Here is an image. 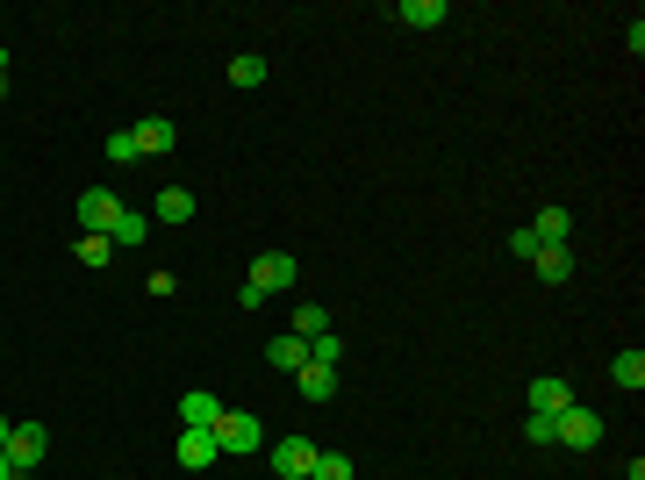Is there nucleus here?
<instances>
[{
  "label": "nucleus",
  "instance_id": "aec40b11",
  "mask_svg": "<svg viewBox=\"0 0 645 480\" xmlns=\"http://www.w3.org/2000/svg\"><path fill=\"white\" fill-rule=\"evenodd\" d=\"M230 86H266V58H258V51L230 58Z\"/></svg>",
  "mask_w": 645,
  "mask_h": 480
},
{
  "label": "nucleus",
  "instance_id": "5701e85b",
  "mask_svg": "<svg viewBox=\"0 0 645 480\" xmlns=\"http://www.w3.org/2000/svg\"><path fill=\"white\" fill-rule=\"evenodd\" d=\"M308 480H352V459L344 452H316V473Z\"/></svg>",
  "mask_w": 645,
  "mask_h": 480
},
{
  "label": "nucleus",
  "instance_id": "9b49d317",
  "mask_svg": "<svg viewBox=\"0 0 645 480\" xmlns=\"http://www.w3.org/2000/svg\"><path fill=\"white\" fill-rule=\"evenodd\" d=\"M531 266H538L545 287H567V280H574V244H545V251L531 258Z\"/></svg>",
  "mask_w": 645,
  "mask_h": 480
},
{
  "label": "nucleus",
  "instance_id": "0eeeda50",
  "mask_svg": "<svg viewBox=\"0 0 645 480\" xmlns=\"http://www.w3.org/2000/svg\"><path fill=\"white\" fill-rule=\"evenodd\" d=\"M44 445H51V438H44V423H15L0 452H8V459H15L22 473H36V459H44Z\"/></svg>",
  "mask_w": 645,
  "mask_h": 480
},
{
  "label": "nucleus",
  "instance_id": "bb28decb",
  "mask_svg": "<svg viewBox=\"0 0 645 480\" xmlns=\"http://www.w3.org/2000/svg\"><path fill=\"white\" fill-rule=\"evenodd\" d=\"M0 79H8V51H0Z\"/></svg>",
  "mask_w": 645,
  "mask_h": 480
},
{
  "label": "nucleus",
  "instance_id": "6e6552de",
  "mask_svg": "<svg viewBox=\"0 0 645 480\" xmlns=\"http://www.w3.org/2000/svg\"><path fill=\"white\" fill-rule=\"evenodd\" d=\"M560 409H574V387L560 373H538L531 380V416H560Z\"/></svg>",
  "mask_w": 645,
  "mask_h": 480
},
{
  "label": "nucleus",
  "instance_id": "20e7f679",
  "mask_svg": "<svg viewBox=\"0 0 645 480\" xmlns=\"http://www.w3.org/2000/svg\"><path fill=\"white\" fill-rule=\"evenodd\" d=\"M294 273H302V266H294V251H258V258H252V287H258V294H288Z\"/></svg>",
  "mask_w": 645,
  "mask_h": 480
},
{
  "label": "nucleus",
  "instance_id": "a878e982",
  "mask_svg": "<svg viewBox=\"0 0 645 480\" xmlns=\"http://www.w3.org/2000/svg\"><path fill=\"white\" fill-rule=\"evenodd\" d=\"M8 430H15V423H8V416H0V445H8Z\"/></svg>",
  "mask_w": 645,
  "mask_h": 480
},
{
  "label": "nucleus",
  "instance_id": "4be33fe9",
  "mask_svg": "<svg viewBox=\"0 0 645 480\" xmlns=\"http://www.w3.org/2000/svg\"><path fill=\"white\" fill-rule=\"evenodd\" d=\"M72 251H80V266H108V258H115V237H86V230H80Z\"/></svg>",
  "mask_w": 645,
  "mask_h": 480
},
{
  "label": "nucleus",
  "instance_id": "39448f33",
  "mask_svg": "<svg viewBox=\"0 0 645 480\" xmlns=\"http://www.w3.org/2000/svg\"><path fill=\"white\" fill-rule=\"evenodd\" d=\"M172 452H180L187 473H202V466L222 459V445H216V430H208V423H180V445H172Z\"/></svg>",
  "mask_w": 645,
  "mask_h": 480
},
{
  "label": "nucleus",
  "instance_id": "412c9836",
  "mask_svg": "<svg viewBox=\"0 0 645 480\" xmlns=\"http://www.w3.org/2000/svg\"><path fill=\"white\" fill-rule=\"evenodd\" d=\"M338 359H344V337H338V330L308 337V366H338Z\"/></svg>",
  "mask_w": 645,
  "mask_h": 480
},
{
  "label": "nucleus",
  "instance_id": "1a4fd4ad",
  "mask_svg": "<svg viewBox=\"0 0 645 480\" xmlns=\"http://www.w3.org/2000/svg\"><path fill=\"white\" fill-rule=\"evenodd\" d=\"M151 223H166V230L194 223V194H187V187H158V194H151Z\"/></svg>",
  "mask_w": 645,
  "mask_h": 480
},
{
  "label": "nucleus",
  "instance_id": "423d86ee",
  "mask_svg": "<svg viewBox=\"0 0 645 480\" xmlns=\"http://www.w3.org/2000/svg\"><path fill=\"white\" fill-rule=\"evenodd\" d=\"M272 473L280 480H308L316 473V445H308V438H280V445H272Z\"/></svg>",
  "mask_w": 645,
  "mask_h": 480
},
{
  "label": "nucleus",
  "instance_id": "9d476101",
  "mask_svg": "<svg viewBox=\"0 0 645 480\" xmlns=\"http://www.w3.org/2000/svg\"><path fill=\"white\" fill-rule=\"evenodd\" d=\"M130 137H136V151H144V158H166L172 144H180V130H172L166 115H144V122L130 130Z\"/></svg>",
  "mask_w": 645,
  "mask_h": 480
},
{
  "label": "nucleus",
  "instance_id": "b1692460",
  "mask_svg": "<svg viewBox=\"0 0 645 480\" xmlns=\"http://www.w3.org/2000/svg\"><path fill=\"white\" fill-rule=\"evenodd\" d=\"M108 158H115V165H136L144 151H136V137H130V130H115V137H108Z\"/></svg>",
  "mask_w": 645,
  "mask_h": 480
},
{
  "label": "nucleus",
  "instance_id": "f8f14e48",
  "mask_svg": "<svg viewBox=\"0 0 645 480\" xmlns=\"http://www.w3.org/2000/svg\"><path fill=\"white\" fill-rule=\"evenodd\" d=\"M266 366H280V373H302V366H308V337H294V330H280V337L266 344Z\"/></svg>",
  "mask_w": 645,
  "mask_h": 480
},
{
  "label": "nucleus",
  "instance_id": "2eb2a0df",
  "mask_svg": "<svg viewBox=\"0 0 645 480\" xmlns=\"http://www.w3.org/2000/svg\"><path fill=\"white\" fill-rule=\"evenodd\" d=\"M294 387H302V402H330V395H338V366H302Z\"/></svg>",
  "mask_w": 645,
  "mask_h": 480
},
{
  "label": "nucleus",
  "instance_id": "a211bd4d",
  "mask_svg": "<svg viewBox=\"0 0 645 480\" xmlns=\"http://www.w3.org/2000/svg\"><path fill=\"white\" fill-rule=\"evenodd\" d=\"M144 237H151V216H136V208H122V216H115V244H122V251H136Z\"/></svg>",
  "mask_w": 645,
  "mask_h": 480
},
{
  "label": "nucleus",
  "instance_id": "f257e3e1",
  "mask_svg": "<svg viewBox=\"0 0 645 480\" xmlns=\"http://www.w3.org/2000/svg\"><path fill=\"white\" fill-rule=\"evenodd\" d=\"M208 430H216V445L230 452V459H244V452H266V423H258L252 409H222Z\"/></svg>",
  "mask_w": 645,
  "mask_h": 480
},
{
  "label": "nucleus",
  "instance_id": "393cba45",
  "mask_svg": "<svg viewBox=\"0 0 645 480\" xmlns=\"http://www.w3.org/2000/svg\"><path fill=\"white\" fill-rule=\"evenodd\" d=\"M0 480H29V473H22V466L8 459V452H0Z\"/></svg>",
  "mask_w": 645,
  "mask_h": 480
},
{
  "label": "nucleus",
  "instance_id": "4468645a",
  "mask_svg": "<svg viewBox=\"0 0 645 480\" xmlns=\"http://www.w3.org/2000/svg\"><path fill=\"white\" fill-rule=\"evenodd\" d=\"M531 237H538V251H545V244H574V216H567V208H538Z\"/></svg>",
  "mask_w": 645,
  "mask_h": 480
},
{
  "label": "nucleus",
  "instance_id": "7ed1b4c3",
  "mask_svg": "<svg viewBox=\"0 0 645 480\" xmlns=\"http://www.w3.org/2000/svg\"><path fill=\"white\" fill-rule=\"evenodd\" d=\"M115 216H122V194H108V187L80 194V230L86 237H115Z\"/></svg>",
  "mask_w": 645,
  "mask_h": 480
},
{
  "label": "nucleus",
  "instance_id": "ddd939ff",
  "mask_svg": "<svg viewBox=\"0 0 645 480\" xmlns=\"http://www.w3.org/2000/svg\"><path fill=\"white\" fill-rule=\"evenodd\" d=\"M394 22H409V29H438V22H452V8H445V0H394Z\"/></svg>",
  "mask_w": 645,
  "mask_h": 480
},
{
  "label": "nucleus",
  "instance_id": "dca6fc26",
  "mask_svg": "<svg viewBox=\"0 0 645 480\" xmlns=\"http://www.w3.org/2000/svg\"><path fill=\"white\" fill-rule=\"evenodd\" d=\"M610 380H617V387H624V395H638V387H645V352H638V344H631V352H617V359H610Z\"/></svg>",
  "mask_w": 645,
  "mask_h": 480
},
{
  "label": "nucleus",
  "instance_id": "f3484780",
  "mask_svg": "<svg viewBox=\"0 0 645 480\" xmlns=\"http://www.w3.org/2000/svg\"><path fill=\"white\" fill-rule=\"evenodd\" d=\"M222 416V402L208 395V387H194V395H180V423H216Z\"/></svg>",
  "mask_w": 645,
  "mask_h": 480
},
{
  "label": "nucleus",
  "instance_id": "f03ea898",
  "mask_svg": "<svg viewBox=\"0 0 645 480\" xmlns=\"http://www.w3.org/2000/svg\"><path fill=\"white\" fill-rule=\"evenodd\" d=\"M552 445H567V452H595V445H603V416L581 409V402H574V409H560V416H552Z\"/></svg>",
  "mask_w": 645,
  "mask_h": 480
},
{
  "label": "nucleus",
  "instance_id": "6ab92c4d",
  "mask_svg": "<svg viewBox=\"0 0 645 480\" xmlns=\"http://www.w3.org/2000/svg\"><path fill=\"white\" fill-rule=\"evenodd\" d=\"M288 330H294V337H322V330H330V309H316V301H302V309L288 316Z\"/></svg>",
  "mask_w": 645,
  "mask_h": 480
}]
</instances>
